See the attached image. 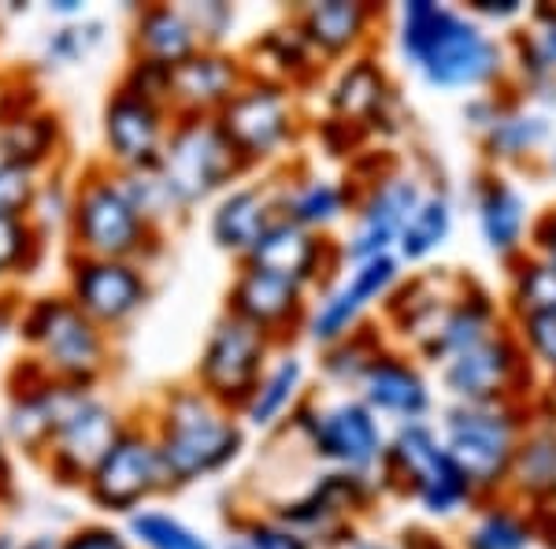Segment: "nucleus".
Segmentation results:
<instances>
[{"mask_svg": "<svg viewBox=\"0 0 556 549\" xmlns=\"http://www.w3.org/2000/svg\"><path fill=\"white\" fill-rule=\"evenodd\" d=\"M523 338L531 353L556 372V316H523Z\"/></svg>", "mask_w": 556, "mask_h": 549, "instance_id": "47", "label": "nucleus"}, {"mask_svg": "<svg viewBox=\"0 0 556 549\" xmlns=\"http://www.w3.org/2000/svg\"><path fill=\"white\" fill-rule=\"evenodd\" d=\"M115 86L127 89V93L146 97V101L167 104V93H172V67L149 64V60H127V67H123Z\"/></svg>", "mask_w": 556, "mask_h": 549, "instance_id": "44", "label": "nucleus"}, {"mask_svg": "<svg viewBox=\"0 0 556 549\" xmlns=\"http://www.w3.org/2000/svg\"><path fill=\"white\" fill-rule=\"evenodd\" d=\"M49 15H56L60 23H78L86 20V0H49Z\"/></svg>", "mask_w": 556, "mask_h": 549, "instance_id": "51", "label": "nucleus"}, {"mask_svg": "<svg viewBox=\"0 0 556 549\" xmlns=\"http://www.w3.org/2000/svg\"><path fill=\"white\" fill-rule=\"evenodd\" d=\"M304 297H308V290L290 283V278H278L241 264V272L227 290V312L253 323L256 330H264L278 346L286 335H293V330L308 323V301Z\"/></svg>", "mask_w": 556, "mask_h": 549, "instance_id": "16", "label": "nucleus"}, {"mask_svg": "<svg viewBox=\"0 0 556 549\" xmlns=\"http://www.w3.org/2000/svg\"><path fill=\"white\" fill-rule=\"evenodd\" d=\"M201 49L182 4H146L130 23V60H149L160 67H178Z\"/></svg>", "mask_w": 556, "mask_h": 549, "instance_id": "24", "label": "nucleus"}, {"mask_svg": "<svg viewBox=\"0 0 556 549\" xmlns=\"http://www.w3.org/2000/svg\"><path fill=\"white\" fill-rule=\"evenodd\" d=\"M172 108L146 101L138 93L115 86L101 108V141H104V164L112 171H138L156 167L160 152L172 134Z\"/></svg>", "mask_w": 556, "mask_h": 549, "instance_id": "14", "label": "nucleus"}, {"mask_svg": "<svg viewBox=\"0 0 556 549\" xmlns=\"http://www.w3.org/2000/svg\"><path fill=\"white\" fill-rule=\"evenodd\" d=\"M60 549H138V546L130 542L123 524L89 520V524H75L67 535H60Z\"/></svg>", "mask_w": 556, "mask_h": 549, "instance_id": "45", "label": "nucleus"}, {"mask_svg": "<svg viewBox=\"0 0 556 549\" xmlns=\"http://www.w3.org/2000/svg\"><path fill=\"white\" fill-rule=\"evenodd\" d=\"M453 227V212L445 197H424V204L416 209V215L408 220L405 234H401L397 249L405 260H424L427 253H434Z\"/></svg>", "mask_w": 556, "mask_h": 549, "instance_id": "36", "label": "nucleus"}, {"mask_svg": "<svg viewBox=\"0 0 556 549\" xmlns=\"http://www.w3.org/2000/svg\"><path fill=\"white\" fill-rule=\"evenodd\" d=\"M361 386V401L371 412H390V416H405L416 420L427 412L430 394L427 383L419 379V372H412L405 360L397 357H375L371 367L364 372Z\"/></svg>", "mask_w": 556, "mask_h": 549, "instance_id": "26", "label": "nucleus"}, {"mask_svg": "<svg viewBox=\"0 0 556 549\" xmlns=\"http://www.w3.org/2000/svg\"><path fill=\"white\" fill-rule=\"evenodd\" d=\"M15 501V464H12V442L0 427V506Z\"/></svg>", "mask_w": 556, "mask_h": 549, "instance_id": "49", "label": "nucleus"}, {"mask_svg": "<svg viewBox=\"0 0 556 549\" xmlns=\"http://www.w3.org/2000/svg\"><path fill=\"white\" fill-rule=\"evenodd\" d=\"M164 490H172V483H167L164 457H160V446L146 420H130L123 427V435L115 438L83 486L89 506L101 509L104 516L123 520L149 509V501Z\"/></svg>", "mask_w": 556, "mask_h": 549, "instance_id": "6", "label": "nucleus"}, {"mask_svg": "<svg viewBox=\"0 0 556 549\" xmlns=\"http://www.w3.org/2000/svg\"><path fill=\"white\" fill-rule=\"evenodd\" d=\"M123 527L138 549H215L201 531L167 509H141Z\"/></svg>", "mask_w": 556, "mask_h": 549, "instance_id": "33", "label": "nucleus"}, {"mask_svg": "<svg viewBox=\"0 0 556 549\" xmlns=\"http://www.w3.org/2000/svg\"><path fill=\"white\" fill-rule=\"evenodd\" d=\"M298 423L312 453L319 461L334 464L338 472H356L367 475V467H375L386 457L382 446V427L375 420V412L364 401H338L327 409H304L290 416Z\"/></svg>", "mask_w": 556, "mask_h": 549, "instance_id": "12", "label": "nucleus"}, {"mask_svg": "<svg viewBox=\"0 0 556 549\" xmlns=\"http://www.w3.org/2000/svg\"><path fill=\"white\" fill-rule=\"evenodd\" d=\"M20 549H60V535H30L23 538Z\"/></svg>", "mask_w": 556, "mask_h": 549, "instance_id": "53", "label": "nucleus"}, {"mask_svg": "<svg viewBox=\"0 0 556 549\" xmlns=\"http://www.w3.org/2000/svg\"><path fill=\"white\" fill-rule=\"evenodd\" d=\"M479 223L493 253H513L523 238V197L505 183H490L479 197Z\"/></svg>", "mask_w": 556, "mask_h": 549, "instance_id": "32", "label": "nucleus"}, {"mask_svg": "<svg viewBox=\"0 0 556 549\" xmlns=\"http://www.w3.org/2000/svg\"><path fill=\"white\" fill-rule=\"evenodd\" d=\"M86 394L89 390H78V386H67L60 379H49L26 394H8L4 423H0L8 442L23 449L30 461H41V453L49 449L56 427Z\"/></svg>", "mask_w": 556, "mask_h": 549, "instance_id": "20", "label": "nucleus"}, {"mask_svg": "<svg viewBox=\"0 0 556 549\" xmlns=\"http://www.w3.org/2000/svg\"><path fill=\"white\" fill-rule=\"evenodd\" d=\"M64 241L71 257L149 264L164 246V234L141 220V212L123 194L119 175L101 160V164H89L75 178V204H71Z\"/></svg>", "mask_w": 556, "mask_h": 549, "instance_id": "4", "label": "nucleus"}, {"mask_svg": "<svg viewBox=\"0 0 556 549\" xmlns=\"http://www.w3.org/2000/svg\"><path fill=\"white\" fill-rule=\"evenodd\" d=\"M271 360L275 341L264 330L223 312L201 346V360L193 367V386H201L212 401H219L227 412L241 416V409L253 398L260 375L267 372Z\"/></svg>", "mask_w": 556, "mask_h": 549, "instance_id": "7", "label": "nucleus"}, {"mask_svg": "<svg viewBox=\"0 0 556 549\" xmlns=\"http://www.w3.org/2000/svg\"><path fill=\"white\" fill-rule=\"evenodd\" d=\"M479 12H486V15H516L519 4H516V0H501V4H493V0H482Z\"/></svg>", "mask_w": 556, "mask_h": 549, "instance_id": "54", "label": "nucleus"}, {"mask_svg": "<svg viewBox=\"0 0 556 549\" xmlns=\"http://www.w3.org/2000/svg\"><path fill=\"white\" fill-rule=\"evenodd\" d=\"M386 101V83H382V71L371 64V60H356L342 71V78L330 89V112L338 115V123H361L375 120L382 112Z\"/></svg>", "mask_w": 556, "mask_h": 549, "instance_id": "30", "label": "nucleus"}, {"mask_svg": "<svg viewBox=\"0 0 556 549\" xmlns=\"http://www.w3.org/2000/svg\"><path fill=\"white\" fill-rule=\"evenodd\" d=\"M0 549H20V542H15V538L8 535V531H0Z\"/></svg>", "mask_w": 556, "mask_h": 549, "instance_id": "56", "label": "nucleus"}, {"mask_svg": "<svg viewBox=\"0 0 556 549\" xmlns=\"http://www.w3.org/2000/svg\"><path fill=\"white\" fill-rule=\"evenodd\" d=\"M545 138V123L534 115H505V120H493L490 127V146L493 157H519V152L534 149Z\"/></svg>", "mask_w": 556, "mask_h": 549, "instance_id": "42", "label": "nucleus"}, {"mask_svg": "<svg viewBox=\"0 0 556 549\" xmlns=\"http://www.w3.org/2000/svg\"><path fill=\"white\" fill-rule=\"evenodd\" d=\"M538 49H542V60L549 67H556V12H545V26L538 34Z\"/></svg>", "mask_w": 556, "mask_h": 549, "instance_id": "50", "label": "nucleus"}, {"mask_svg": "<svg viewBox=\"0 0 556 549\" xmlns=\"http://www.w3.org/2000/svg\"><path fill=\"white\" fill-rule=\"evenodd\" d=\"M49 246L26 215H0V290H15V283L38 275Z\"/></svg>", "mask_w": 556, "mask_h": 549, "instance_id": "29", "label": "nucleus"}, {"mask_svg": "<svg viewBox=\"0 0 556 549\" xmlns=\"http://www.w3.org/2000/svg\"><path fill=\"white\" fill-rule=\"evenodd\" d=\"M278 204L290 223L319 234L345 215L349 194L334 178H298V183H278Z\"/></svg>", "mask_w": 556, "mask_h": 549, "instance_id": "28", "label": "nucleus"}, {"mask_svg": "<svg viewBox=\"0 0 556 549\" xmlns=\"http://www.w3.org/2000/svg\"><path fill=\"white\" fill-rule=\"evenodd\" d=\"M553 171H556V152H553Z\"/></svg>", "mask_w": 556, "mask_h": 549, "instance_id": "57", "label": "nucleus"}, {"mask_svg": "<svg viewBox=\"0 0 556 549\" xmlns=\"http://www.w3.org/2000/svg\"><path fill=\"white\" fill-rule=\"evenodd\" d=\"M227 549H316V542L290 524H282L278 516H249L235 531Z\"/></svg>", "mask_w": 556, "mask_h": 549, "instance_id": "38", "label": "nucleus"}, {"mask_svg": "<svg viewBox=\"0 0 556 549\" xmlns=\"http://www.w3.org/2000/svg\"><path fill=\"white\" fill-rule=\"evenodd\" d=\"M371 8L349 4V0H323V4H304L298 12V34L308 41V49L323 60H338L367 34Z\"/></svg>", "mask_w": 556, "mask_h": 549, "instance_id": "25", "label": "nucleus"}, {"mask_svg": "<svg viewBox=\"0 0 556 549\" xmlns=\"http://www.w3.org/2000/svg\"><path fill=\"white\" fill-rule=\"evenodd\" d=\"M190 15L201 49H223V38L235 30V8L219 4V0H204V4H182Z\"/></svg>", "mask_w": 556, "mask_h": 549, "instance_id": "46", "label": "nucleus"}, {"mask_svg": "<svg viewBox=\"0 0 556 549\" xmlns=\"http://www.w3.org/2000/svg\"><path fill=\"white\" fill-rule=\"evenodd\" d=\"M41 175L0 160V215H30Z\"/></svg>", "mask_w": 556, "mask_h": 549, "instance_id": "43", "label": "nucleus"}, {"mask_svg": "<svg viewBox=\"0 0 556 549\" xmlns=\"http://www.w3.org/2000/svg\"><path fill=\"white\" fill-rule=\"evenodd\" d=\"M516 349L508 338H482L445 360V386L464 404H493L516 375Z\"/></svg>", "mask_w": 556, "mask_h": 549, "instance_id": "22", "label": "nucleus"}, {"mask_svg": "<svg viewBox=\"0 0 556 549\" xmlns=\"http://www.w3.org/2000/svg\"><path fill=\"white\" fill-rule=\"evenodd\" d=\"M282 215L278 204V183H241L230 186L215 201L208 215V234L223 253L245 260L249 249L267 234V227Z\"/></svg>", "mask_w": 556, "mask_h": 549, "instance_id": "19", "label": "nucleus"}, {"mask_svg": "<svg viewBox=\"0 0 556 549\" xmlns=\"http://www.w3.org/2000/svg\"><path fill=\"white\" fill-rule=\"evenodd\" d=\"M115 175H119L123 194L130 197V204L141 212V220H146L152 230L167 234L178 220H186V215H190V212L182 209V204H178V197L172 194L167 178L160 175V167L115 171Z\"/></svg>", "mask_w": 556, "mask_h": 549, "instance_id": "31", "label": "nucleus"}, {"mask_svg": "<svg viewBox=\"0 0 556 549\" xmlns=\"http://www.w3.org/2000/svg\"><path fill=\"white\" fill-rule=\"evenodd\" d=\"M424 204V194L412 178H386L371 190V197L361 204L356 223L349 230L345 241V260L349 264H364V260L386 257L393 241H401L408 220Z\"/></svg>", "mask_w": 556, "mask_h": 549, "instance_id": "18", "label": "nucleus"}, {"mask_svg": "<svg viewBox=\"0 0 556 549\" xmlns=\"http://www.w3.org/2000/svg\"><path fill=\"white\" fill-rule=\"evenodd\" d=\"M379 353H371V349H364V341L356 338V330L342 341H334V346L323 349V375H327L330 383H361L364 372L371 367V360Z\"/></svg>", "mask_w": 556, "mask_h": 549, "instance_id": "41", "label": "nucleus"}, {"mask_svg": "<svg viewBox=\"0 0 556 549\" xmlns=\"http://www.w3.org/2000/svg\"><path fill=\"white\" fill-rule=\"evenodd\" d=\"M323 253H327V241H323L319 234L304 230L298 223L286 220V215H278L264 238L249 249V257L241 260V264L256 267V272H267V275H278V278H290V283L308 290L323 275Z\"/></svg>", "mask_w": 556, "mask_h": 549, "instance_id": "21", "label": "nucleus"}, {"mask_svg": "<svg viewBox=\"0 0 556 549\" xmlns=\"http://www.w3.org/2000/svg\"><path fill=\"white\" fill-rule=\"evenodd\" d=\"M445 449L471 486H497L516 461V420L493 404H460L445 420Z\"/></svg>", "mask_w": 556, "mask_h": 549, "instance_id": "11", "label": "nucleus"}, {"mask_svg": "<svg viewBox=\"0 0 556 549\" xmlns=\"http://www.w3.org/2000/svg\"><path fill=\"white\" fill-rule=\"evenodd\" d=\"M531 546V527L523 524L513 512H486V516L475 524L468 549H527Z\"/></svg>", "mask_w": 556, "mask_h": 549, "instance_id": "40", "label": "nucleus"}, {"mask_svg": "<svg viewBox=\"0 0 556 549\" xmlns=\"http://www.w3.org/2000/svg\"><path fill=\"white\" fill-rule=\"evenodd\" d=\"M130 423L127 412L115 401H108L101 390H89L75 409L67 412L64 423L56 427L49 449L41 453V467L56 486L64 490H83L101 457L112 449L123 427Z\"/></svg>", "mask_w": 556, "mask_h": 549, "instance_id": "10", "label": "nucleus"}, {"mask_svg": "<svg viewBox=\"0 0 556 549\" xmlns=\"http://www.w3.org/2000/svg\"><path fill=\"white\" fill-rule=\"evenodd\" d=\"M215 123L235 146L241 164H271L298 141V104L293 93L278 83L249 75V83L238 89V97L215 115Z\"/></svg>", "mask_w": 556, "mask_h": 549, "instance_id": "8", "label": "nucleus"}, {"mask_svg": "<svg viewBox=\"0 0 556 549\" xmlns=\"http://www.w3.org/2000/svg\"><path fill=\"white\" fill-rule=\"evenodd\" d=\"M542 249H545V260L556 264V212L542 223Z\"/></svg>", "mask_w": 556, "mask_h": 549, "instance_id": "52", "label": "nucleus"}, {"mask_svg": "<svg viewBox=\"0 0 556 549\" xmlns=\"http://www.w3.org/2000/svg\"><path fill=\"white\" fill-rule=\"evenodd\" d=\"M64 149H67L64 115H60L56 108H49V104H41V108H34V112L0 123V160L34 171V175L60 171Z\"/></svg>", "mask_w": 556, "mask_h": 549, "instance_id": "23", "label": "nucleus"}, {"mask_svg": "<svg viewBox=\"0 0 556 549\" xmlns=\"http://www.w3.org/2000/svg\"><path fill=\"white\" fill-rule=\"evenodd\" d=\"M338 549H393V546L371 542V538H342V542H338Z\"/></svg>", "mask_w": 556, "mask_h": 549, "instance_id": "55", "label": "nucleus"}, {"mask_svg": "<svg viewBox=\"0 0 556 549\" xmlns=\"http://www.w3.org/2000/svg\"><path fill=\"white\" fill-rule=\"evenodd\" d=\"M401 52L430 86L468 89L501 75V49L464 15L416 0L401 12Z\"/></svg>", "mask_w": 556, "mask_h": 549, "instance_id": "3", "label": "nucleus"}, {"mask_svg": "<svg viewBox=\"0 0 556 549\" xmlns=\"http://www.w3.org/2000/svg\"><path fill=\"white\" fill-rule=\"evenodd\" d=\"M164 457V472L172 486H190L223 472L245 449V431L219 401H212L201 386H175L156 401L146 420Z\"/></svg>", "mask_w": 556, "mask_h": 549, "instance_id": "1", "label": "nucleus"}, {"mask_svg": "<svg viewBox=\"0 0 556 549\" xmlns=\"http://www.w3.org/2000/svg\"><path fill=\"white\" fill-rule=\"evenodd\" d=\"M71 204H75V178H67L64 171H49V175H41L38 197H34L26 220L38 227L41 238H64L71 223Z\"/></svg>", "mask_w": 556, "mask_h": 549, "instance_id": "35", "label": "nucleus"}, {"mask_svg": "<svg viewBox=\"0 0 556 549\" xmlns=\"http://www.w3.org/2000/svg\"><path fill=\"white\" fill-rule=\"evenodd\" d=\"M23 301L15 290H0V341L12 338L20 330V316H23Z\"/></svg>", "mask_w": 556, "mask_h": 549, "instance_id": "48", "label": "nucleus"}, {"mask_svg": "<svg viewBox=\"0 0 556 549\" xmlns=\"http://www.w3.org/2000/svg\"><path fill=\"white\" fill-rule=\"evenodd\" d=\"M304 390V360L298 353H282L267 364V372L260 375L253 398L241 409V420L256 431H271L275 423L298 412V398Z\"/></svg>", "mask_w": 556, "mask_h": 549, "instance_id": "27", "label": "nucleus"}, {"mask_svg": "<svg viewBox=\"0 0 556 549\" xmlns=\"http://www.w3.org/2000/svg\"><path fill=\"white\" fill-rule=\"evenodd\" d=\"M519 490L553 494L556 490V435H534L516 449L513 472Z\"/></svg>", "mask_w": 556, "mask_h": 549, "instance_id": "37", "label": "nucleus"}, {"mask_svg": "<svg viewBox=\"0 0 556 549\" xmlns=\"http://www.w3.org/2000/svg\"><path fill=\"white\" fill-rule=\"evenodd\" d=\"M64 294L108 335L130 327L152 301V278L146 264L134 260L71 257L64 264Z\"/></svg>", "mask_w": 556, "mask_h": 549, "instance_id": "9", "label": "nucleus"}, {"mask_svg": "<svg viewBox=\"0 0 556 549\" xmlns=\"http://www.w3.org/2000/svg\"><path fill=\"white\" fill-rule=\"evenodd\" d=\"M15 335L26 353L41 360L52 379L78 390H97L112 372V335L97 327L64 290L26 297Z\"/></svg>", "mask_w": 556, "mask_h": 549, "instance_id": "2", "label": "nucleus"}, {"mask_svg": "<svg viewBox=\"0 0 556 549\" xmlns=\"http://www.w3.org/2000/svg\"><path fill=\"white\" fill-rule=\"evenodd\" d=\"M104 30L108 26L101 20H89V15L78 23H60L41 45V64H49L56 71L86 64V60L104 45Z\"/></svg>", "mask_w": 556, "mask_h": 549, "instance_id": "34", "label": "nucleus"}, {"mask_svg": "<svg viewBox=\"0 0 556 549\" xmlns=\"http://www.w3.org/2000/svg\"><path fill=\"white\" fill-rule=\"evenodd\" d=\"M160 175L167 178L172 194L186 212L227 194L245 175V164L227 141L215 120H178L172 123L167 146L160 152Z\"/></svg>", "mask_w": 556, "mask_h": 549, "instance_id": "5", "label": "nucleus"}, {"mask_svg": "<svg viewBox=\"0 0 556 549\" xmlns=\"http://www.w3.org/2000/svg\"><path fill=\"white\" fill-rule=\"evenodd\" d=\"M245 83L249 71L238 57L223 49H197L190 60L172 67L167 108L178 120H215Z\"/></svg>", "mask_w": 556, "mask_h": 549, "instance_id": "15", "label": "nucleus"}, {"mask_svg": "<svg viewBox=\"0 0 556 549\" xmlns=\"http://www.w3.org/2000/svg\"><path fill=\"white\" fill-rule=\"evenodd\" d=\"M393 278H397V260H393L390 253L364 260V264H353V275H349L338 290H330L327 297H323L316 309H308L304 335L323 349L349 338L356 330V323H361L364 309L390 290Z\"/></svg>", "mask_w": 556, "mask_h": 549, "instance_id": "17", "label": "nucleus"}, {"mask_svg": "<svg viewBox=\"0 0 556 549\" xmlns=\"http://www.w3.org/2000/svg\"><path fill=\"white\" fill-rule=\"evenodd\" d=\"M516 301L523 316H556V264H527L516 278Z\"/></svg>", "mask_w": 556, "mask_h": 549, "instance_id": "39", "label": "nucleus"}, {"mask_svg": "<svg viewBox=\"0 0 556 549\" xmlns=\"http://www.w3.org/2000/svg\"><path fill=\"white\" fill-rule=\"evenodd\" d=\"M0 123H4V115H0Z\"/></svg>", "mask_w": 556, "mask_h": 549, "instance_id": "58", "label": "nucleus"}, {"mask_svg": "<svg viewBox=\"0 0 556 549\" xmlns=\"http://www.w3.org/2000/svg\"><path fill=\"white\" fill-rule=\"evenodd\" d=\"M386 464L393 472H401V479L412 483L416 498L424 501L427 512L445 516V512L460 509L471 498L475 486L468 475L456 467L450 449L434 438V431L424 423H405L393 438V446L386 449Z\"/></svg>", "mask_w": 556, "mask_h": 549, "instance_id": "13", "label": "nucleus"}]
</instances>
